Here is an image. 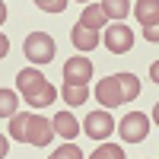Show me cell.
I'll list each match as a JSON object with an SVG mask.
<instances>
[{"instance_id":"7","label":"cell","mask_w":159,"mask_h":159,"mask_svg":"<svg viewBox=\"0 0 159 159\" xmlns=\"http://www.w3.org/2000/svg\"><path fill=\"white\" fill-rule=\"evenodd\" d=\"M92 76V61L89 57H70L64 64V83L67 86H86Z\"/></svg>"},{"instance_id":"11","label":"cell","mask_w":159,"mask_h":159,"mask_svg":"<svg viewBox=\"0 0 159 159\" xmlns=\"http://www.w3.org/2000/svg\"><path fill=\"white\" fill-rule=\"evenodd\" d=\"M54 134H61V137H67V140H73L76 134H80V124H76V118L70 115V111H61V115H54Z\"/></svg>"},{"instance_id":"9","label":"cell","mask_w":159,"mask_h":159,"mask_svg":"<svg viewBox=\"0 0 159 159\" xmlns=\"http://www.w3.org/2000/svg\"><path fill=\"white\" fill-rule=\"evenodd\" d=\"M134 16L140 19L143 29L159 25V0H140V3H134Z\"/></svg>"},{"instance_id":"1","label":"cell","mask_w":159,"mask_h":159,"mask_svg":"<svg viewBox=\"0 0 159 159\" xmlns=\"http://www.w3.org/2000/svg\"><path fill=\"white\" fill-rule=\"evenodd\" d=\"M140 96V80L134 73H115V76H105L102 83L96 86V99L102 102V108H118L130 99Z\"/></svg>"},{"instance_id":"3","label":"cell","mask_w":159,"mask_h":159,"mask_svg":"<svg viewBox=\"0 0 159 159\" xmlns=\"http://www.w3.org/2000/svg\"><path fill=\"white\" fill-rule=\"evenodd\" d=\"M16 86H19V92H22V99L29 102V108H48V105L54 102V86H51L38 70H32V67L19 70Z\"/></svg>"},{"instance_id":"10","label":"cell","mask_w":159,"mask_h":159,"mask_svg":"<svg viewBox=\"0 0 159 159\" xmlns=\"http://www.w3.org/2000/svg\"><path fill=\"white\" fill-rule=\"evenodd\" d=\"M76 25H83V29H89V32H102V29H105L102 3H89L83 13H80V22H76Z\"/></svg>"},{"instance_id":"23","label":"cell","mask_w":159,"mask_h":159,"mask_svg":"<svg viewBox=\"0 0 159 159\" xmlns=\"http://www.w3.org/2000/svg\"><path fill=\"white\" fill-rule=\"evenodd\" d=\"M3 19H7V7H3V0H0V25H3Z\"/></svg>"},{"instance_id":"18","label":"cell","mask_w":159,"mask_h":159,"mask_svg":"<svg viewBox=\"0 0 159 159\" xmlns=\"http://www.w3.org/2000/svg\"><path fill=\"white\" fill-rule=\"evenodd\" d=\"M35 7H42L45 13H61V10L67 7V3H64V0H38Z\"/></svg>"},{"instance_id":"8","label":"cell","mask_w":159,"mask_h":159,"mask_svg":"<svg viewBox=\"0 0 159 159\" xmlns=\"http://www.w3.org/2000/svg\"><path fill=\"white\" fill-rule=\"evenodd\" d=\"M83 130H86V137H92V140H105L115 130V121H111L108 111H89L86 121H83Z\"/></svg>"},{"instance_id":"12","label":"cell","mask_w":159,"mask_h":159,"mask_svg":"<svg viewBox=\"0 0 159 159\" xmlns=\"http://www.w3.org/2000/svg\"><path fill=\"white\" fill-rule=\"evenodd\" d=\"M70 42H73L80 51H92V48L99 45V32H89V29H83V25H73Z\"/></svg>"},{"instance_id":"16","label":"cell","mask_w":159,"mask_h":159,"mask_svg":"<svg viewBox=\"0 0 159 159\" xmlns=\"http://www.w3.org/2000/svg\"><path fill=\"white\" fill-rule=\"evenodd\" d=\"M89 159H124V150L115 147V143H105V147H99Z\"/></svg>"},{"instance_id":"13","label":"cell","mask_w":159,"mask_h":159,"mask_svg":"<svg viewBox=\"0 0 159 159\" xmlns=\"http://www.w3.org/2000/svg\"><path fill=\"white\" fill-rule=\"evenodd\" d=\"M102 13H105V19H124L127 16V13H130V3H127V0H105V3H102Z\"/></svg>"},{"instance_id":"24","label":"cell","mask_w":159,"mask_h":159,"mask_svg":"<svg viewBox=\"0 0 159 159\" xmlns=\"http://www.w3.org/2000/svg\"><path fill=\"white\" fill-rule=\"evenodd\" d=\"M153 121L159 124V102H156V108H153Z\"/></svg>"},{"instance_id":"15","label":"cell","mask_w":159,"mask_h":159,"mask_svg":"<svg viewBox=\"0 0 159 159\" xmlns=\"http://www.w3.org/2000/svg\"><path fill=\"white\" fill-rule=\"evenodd\" d=\"M61 96H64L67 105H83V102L89 99V89H86V86H64Z\"/></svg>"},{"instance_id":"5","label":"cell","mask_w":159,"mask_h":159,"mask_svg":"<svg viewBox=\"0 0 159 159\" xmlns=\"http://www.w3.org/2000/svg\"><path fill=\"white\" fill-rule=\"evenodd\" d=\"M147 130H150V118L140 115V111H130L124 121L118 124V134H121L127 143H140L143 137H147Z\"/></svg>"},{"instance_id":"19","label":"cell","mask_w":159,"mask_h":159,"mask_svg":"<svg viewBox=\"0 0 159 159\" xmlns=\"http://www.w3.org/2000/svg\"><path fill=\"white\" fill-rule=\"evenodd\" d=\"M7 51H10V38H7L3 32H0V61L7 57Z\"/></svg>"},{"instance_id":"22","label":"cell","mask_w":159,"mask_h":159,"mask_svg":"<svg viewBox=\"0 0 159 159\" xmlns=\"http://www.w3.org/2000/svg\"><path fill=\"white\" fill-rule=\"evenodd\" d=\"M150 76H153V83H159V61H156L153 67H150Z\"/></svg>"},{"instance_id":"21","label":"cell","mask_w":159,"mask_h":159,"mask_svg":"<svg viewBox=\"0 0 159 159\" xmlns=\"http://www.w3.org/2000/svg\"><path fill=\"white\" fill-rule=\"evenodd\" d=\"M7 153H10V140H7V137H3V134H0V159H3V156H7Z\"/></svg>"},{"instance_id":"17","label":"cell","mask_w":159,"mask_h":159,"mask_svg":"<svg viewBox=\"0 0 159 159\" xmlns=\"http://www.w3.org/2000/svg\"><path fill=\"white\" fill-rule=\"evenodd\" d=\"M48 159H83V153H80V147H73V143H64L61 150H54V156Z\"/></svg>"},{"instance_id":"4","label":"cell","mask_w":159,"mask_h":159,"mask_svg":"<svg viewBox=\"0 0 159 159\" xmlns=\"http://www.w3.org/2000/svg\"><path fill=\"white\" fill-rule=\"evenodd\" d=\"M22 51H25V57L32 64H48V61H54V38L48 32H32L25 38Z\"/></svg>"},{"instance_id":"6","label":"cell","mask_w":159,"mask_h":159,"mask_svg":"<svg viewBox=\"0 0 159 159\" xmlns=\"http://www.w3.org/2000/svg\"><path fill=\"white\" fill-rule=\"evenodd\" d=\"M105 48H108L111 54H124V51L134 48V32H130L127 25H121V22L108 25V29H105Z\"/></svg>"},{"instance_id":"14","label":"cell","mask_w":159,"mask_h":159,"mask_svg":"<svg viewBox=\"0 0 159 159\" xmlns=\"http://www.w3.org/2000/svg\"><path fill=\"white\" fill-rule=\"evenodd\" d=\"M16 105H19L16 92H10V89H0V118H13V115H16Z\"/></svg>"},{"instance_id":"20","label":"cell","mask_w":159,"mask_h":159,"mask_svg":"<svg viewBox=\"0 0 159 159\" xmlns=\"http://www.w3.org/2000/svg\"><path fill=\"white\" fill-rule=\"evenodd\" d=\"M143 35H147V42H159V25H153V29H147Z\"/></svg>"},{"instance_id":"2","label":"cell","mask_w":159,"mask_h":159,"mask_svg":"<svg viewBox=\"0 0 159 159\" xmlns=\"http://www.w3.org/2000/svg\"><path fill=\"white\" fill-rule=\"evenodd\" d=\"M10 137L19 143H35V147H48L51 137H54V124L42 115H13L10 118Z\"/></svg>"}]
</instances>
